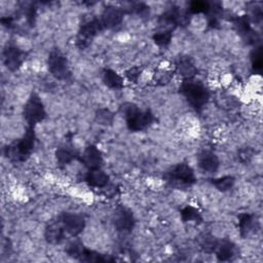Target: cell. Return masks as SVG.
I'll return each instance as SVG.
<instances>
[{
  "label": "cell",
  "mask_w": 263,
  "mask_h": 263,
  "mask_svg": "<svg viewBox=\"0 0 263 263\" xmlns=\"http://www.w3.org/2000/svg\"><path fill=\"white\" fill-rule=\"evenodd\" d=\"M55 157L58 162L61 165H64L71 162L73 159H75L77 157V152L73 146L64 144L57 149Z\"/></svg>",
  "instance_id": "obj_20"
},
{
  "label": "cell",
  "mask_w": 263,
  "mask_h": 263,
  "mask_svg": "<svg viewBox=\"0 0 263 263\" xmlns=\"http://www.w3.org/2000/svg\"><path fill=\"white\" fill-rule=\"evenodd\" d=\"M84 248H85V247L81 243V241H79L78 239H75V240L70 241V242L67 245L65 251H66V253H67L70 257H73V258L79 260V258H80V256H81V254H82Z\"/></svg>",
  "instance_id": "obj_26"
},
{
  "label": "cell",
  "mask_w": 263,
  "mask_h": 263,
  "mask_svg": "<svg viewBox=\"0 0 263 263\" xmlns=\"http://www.w3.org/2000/svg\"><path fill=\"white\" fill-rule=\"evenodd\" d=\"M27 53L15 45H6L3 49V61L6 68L10 71H16L26 60Z\"/></svg>",
  "instance_id": "obj_9"
},
{
  "label": "cell",
  "mask_w": 263,
  "mask_h": 263,
  "mask_svg": "<svg viewBox=\"0 0 263 263\" xmlns=\"http://www.w3.org/2000/svg\"><path fill=\"white\" fill-rule=\"evenodd\" d=\"M238 228L240 235L242 237H248L249 235L257 232L259 229V222L254 215L241 213L238 216Z\"/></svg>",
  "instance_id": "obj_13"
},
{
  "label": "cell",
  "mask_w": 263,
  "mask_h": 263,
  "mask_svg": "<svg viewBox=\"0 0 263 263\" xmlns=\"http://www.w3.org/2000/svg\"><path fill=\"white\" fill-rule=\"evenodd\" d=\"M142 70L139 67H132L125 71V77L127 78L128 81L133 83H137L140 76H141Z\"/></svg>",
  "instance_id": "obj_32"
},
{
  "label": "cell",
  "mask_w": 263,
  "mask_h": 263,
  "mask_svg": "<svg viewBox=\"0 0 263 263\" xmlns=\"http://www.w3.org/2000/svg\"><path fill=\"white\" fill-rule=\"evenodd\" d=\"M165 179L175 187L186 188L195 183L194 171L186 163H178L165 174Z\"/></svg>",
  "instance_id": "obj_5"
},
{
  "label": "cell",
  "mask_w": 263,
  "mask_h": 263,
  "mask_svg": "<svg viewBox=\"0 0 263 263\" xmlns=\"http://www.w3.org/2000/svg\"><path fill=\"white\" fill-rule=\"evenodd\" d=\"M80 161L88 170L99 168L103 163V156L101 151L93 145L87 146L79 156Z\"/></svg>",
  "instance_id": "obj_11"
},
{
  "label": "cell",
  "mask_w": 263,
  "mask_h": 263,
  "mask_svg": "<svg viewBox=\"0 0 263 263\" xmlns=\"http://www.w3.org/2000/svg\"><path fill=\"white\" fill-rule=\"evenodd\" d=\"M122 20H123V10L119 7H114V6H109L105 8L100 18L104 29L115 28L121 24Z\"/></svg>",
  "instance_id": "obj_12"
},
{
  "label": "cell",
  "mask_w": 263,
  "mask_h": 263,
  "mask_svg": "<svg viewBox=\"0 0 263 263\" xmlns=\"http://www.w3.org/2000/svg\"><path fill=\"white\" fill-rule=\"evenodd\" d=\"M234 178L231 176H224L213 180V185L220 191L225 192L230 190L234 185Z\"/></svg>",
  "instance_id": "obj_25"
},
{
  "label": "cell",
  "mask_w": 263,
  "mask_h": 263,
  "mask_svg": "<svg viewBox=\"0 0 263 263\" xmlns=\"http://www.w3.org/2000/svg\"><path fill=\"white\" fill-rule=\"evenodd\" d=\"M218 241L219 240L215 236H213L212 234H209V233H202L198 237V243H199L201 250L206 253H214L217 248Z\"/></svg>",
  "instance_id": "obj_22"
},
{
  "label": "cell",
  "mask_w": 263,
  "mask_h": 263,
  "mask_svg": "<svg viewBox=\"0 0 263 263\" xmlns=\"http://www.w3.org/2000/svg\"><path fill=\"white\" fill-rule=\"evenodd\" d=\"M104 29L100 18H93L91 21L86 22L85 24L81 25L78 34H77V38H76V44L79 48L83 49L85 47H87L92 38L100 33L102 30Z\"/></svg>",
  "instance_id": "obj_7"
},
{
  "label": "cell",
  "mask_w": 263,
  "mask_h": 263,
  "mask_svg": "<svg viewBox=\"0 0 263 263\" xmlns=\"http://www.w3.org/2000/svg\"><path fill=\"white\" fill-rule=\"evenodd\" d=\"M237 155H238V158H239V160H240L241 162L247 163V162H249V161L252 159V157H253V155H254V152H253L252 148H250V147H245V148H241V149L238 151Z\"/></svg>",
  "instance_id": "obj_33"
},
{
  "label": "cell",
  "mask_w": 263,
  "mask_h": 263,
  "mask_svg": "<svg viewBox=\"0 0 263 263\" xmlns=\"http://www.w3.org/2000/svg\"><path fill=\"white\" fill-rule=\"evenodd\" d=\"M181 218L184 222H196L199 223L201 222V214L200 212L192 206V205H186L181 210Z\"/></svg>",
  "instance_id": "obj_23"
},
{
  "label": "cell",
  "mask_w": 263,
  "mask_h": 263,
  "mask_svg": "<svg viewBox=\"0 0 263 263\" xmlns=\"http://www.w3.org/2000/svg\"><path fill=\"white\" fill-rule=\"evenodd\" d=\"M103 81L110 88L119 89L123 86V78L111 69H105L103 71Z\"/></svg>",
  "instance_id": "obj_21"
},
{
  "label": "cell",
  "mask_w": 263,
  "mask_h": 263,
  "mask_svg": "<svg viewBox=\"0 0 263 263\" xmlns=\"http://www.w3.org/2000/svg\"><path fill=\"white\" fill-rule=\"evenodd\" d=\"M66 230L60 220L48 224L44 231V237L47 242L51 245L61 243L65 239Z\"/></svg>",
  "instance_id": "obj_15"
},
{
  "label": "cell",
  "mask_w": 263,
  "mask_h": 263,
  "mask_svg": "<svg viewBox=\"0 0 263 263\" xmlns=\"http://www.w3.org/2000/svg\"><path fill=\"white\" fill-rule=\"evenodd\" d=\"M59 220L63 224L67 233L72 236L80 234L85 227V219L83 216L75 213H63Z\"/></svg>",
  "instance_id": "obj_8"
},
{
  "label": "cell",
  "mask_w": 263,
  "mask_h": 263,
  "mask_svg": "<svg viewBox=\"0 0 263 263\" xmlns=\"http://www.w3.org/2000/svg\"><path fill=\"white\" fill-rule=\"evenodd\" d=\"M180 92L196 111H200L210 99V92L205 85L194 77L183 79L180 85Z\"/></svg>",
  "instance_id": "obj_1"
},
{
  "label": "cell",
  "mask_w": 263,
  "mask_h": 263,
  "mask_svg": "<svg viewBox=\"0 0 263 263\" xmlns=\"http://www.w3.org/2000/svg\"><path fill=\"white\" fill-rule=\"evenodd\" d=\"M46 116L44 106L39 96L33 92L24 106V117L30 126L42 121Z\"/></svg>",
  "instance_id": "obj_6"
},
{
  "label": "cell",
  "mask_w": 263,
  "mask_h": 263,
  "mask_svg": "<svg viewBox=\"0 0 263 263\" xmlns=\"http://www.w3.org/2000/svg\"><path fill=\"white\" fill-rule=\"evenodd\" d=\"M120 111L126 121V125L132 132H141L148 128L155 120L150 110L141 111L134 103H124Z\"/></svg>",
  "instance_id": "obj_2"
},
{
  "label": "cell",
  "mask_w": 263,
  "mask_h": 263,
  "mask_svg": "<svg viewBox=\"0 0 263 263\" xmlns=\"http://www.w3.org/2000/svg\"><path fill=\"white\" fill-rule=\"evenodd\" d=\"M215 253L219 261H229L235 257L236 248L235 245L230 240L223 239L218 241Z\"/></svg>",
  "instance_id": "obj_18"
},
{
  "label": "cell",
  "mask_w": 263,
  "mask_h": 263,
  "mask_svg": "<svg viewBox=\"0 0 263 263\" xmlns=\"http://www.w3.org/2000/svg\"><path fill=\"white\" fill-rule=\"evenodd\" d=\"M113 223L118 231L129 232L135 226V218L130 210L125 206H120L114 212Z\"/></svg>",
  "instance_id": "obj_10"
},
{
  "label": "cell",
  "mask_w": 263,
  "mask_h": 263,
  "mask_svg": "<svg viewBox=\"0 0 263 263\" xmlns=\"http://www.w3.org/2000/svg\"><path fill=\"white\" fill-rule=\"evenodd\" d=\"M173 75L174 74L166 69H157L153 74V80L157 84L164 85L172 80Z\"/></svg>",
  "instance_id": "obj_27"
},
{
  "label": "cell",
  "mask_w": 263,
  "mask_h": 263,
  "mask_svg": "<svg viewBox=\"0 0 263 263\" xmlns=\"http://www.w3.org/2000/svg\"><path fill=\"white\" fill-rule=\"evenodd\" d=\"M80 261H84V262H108V261H113L112 258H109L108 256H104L98 252L88 250L86 248H84L80 258Z\"/></svg>",
  "instance_id": "obj_24"
},
{
  "label": "cell",
  "mask_w": 263,
  "mask_h": 263,
  "mask_svg": "<svg viewBox=\"0 0 263 263\" xmlns=\"http://www.w3.org/2000/svg\"><path fill=\"white\" fill-rule=\"evenodd\" d=\"M210 6V2L206 1H192L189 5L188 12L189 13H199V12H206Z\"/></svg>",
  "instance_id": "obj_31"
},
{
  "label": "cell",
  "mask_w": 263,
  "mask_h": 263,
  "mask_svg": "<svg viewBox=\"0 0 263 263\" xmlns=\"http://www.w3.org/2000/svg\"><path fill=\"white\" fill-rule=\"evenodd\" d=\"M35 133L33 126H30L25 135L16 142L5 148V155L12 161H25L32 153L35 146Z\"/></svg>",
  "instance_id": "obj_3"
},
{
  "label": "cell",
  "mask_w": 263,
  "mask_h": 263,
  "mask_svg": "<svg viewBox=\"0 0 263 263\" xmlns=\"http://www.w3.org/2000/svg\"><path fill=\"white\" fill-rule=\"evenodd\" d=\"M251 62H252V68L254 72L260 73L262 70L263 65V59H262V48L261 46L255 47L251 54Z\"/></svg>",
  "instance_id": "obj_29"
},
{
  "label": "cell",
  "mask_w": 263,
  "mask_h": 263,
  "mask_svg": "<svg viewBox=\"0 0 263 263\" xmlns=\"http://www.w3.org/2000/svg\"><path fill=\"white\" fill-rule=\"evenodd\" d=\"M85 181L89 186L102 189L109 184V176L104 171H102L101 167L92 168L88 170L86 173Z\"/></svg>",
  "instance_id": "obj_17"
},
{
  "label": "cell",
  "mask_w": 263,
  "mask_h": 263,
  "mask_svg": "<svg viewBox=\"0 0 263 263\" xmlns=\"http://www.w3.org/2000/svg\"><path fill=\"white\" fill-rule=\"evenodd\" d=\"M234 27L236 29V31L248 41L251 42H256L257 39V35L256 33H254V31L252 30L249 20L246 16H236L233 21Z\"/></svg>",
  "instance_id": "obj_19"
},
{
  "label": "cell",
  "mask_w": 263,
  "mask_h": 263,
  "mask_svg": "<svg viewBox=\"0 0 263 263\" xmlns=\"http://www.w3.org/2000/svg\"><path fill=\"white\" fill-rule=\"evenodd\" d=\"M172 37V31H158L153 35V40L159 46H166L171 43Z\"/></svg>",
  "instance_id": "obj_30"
},
{
  "label": "cell",
  "mask_w": 263,
  "mask_h": 263,
  "mask_svg": "<svg viewBox=\"0 0 263 263\" xmlns=\"http://www.w3.org/2000/svg\"><path fill=\"white\" fill-rule=\"evenodd\" d=\"M113 113L108 109H99L95 116L96 121L102 125H110L113 122Z\"/></svg>",
  "instance_id": "obj_28"
},
{
  "label": "cell",
  "mask_w": 263,
  "mask_h": 263,
  "mask_svg": "<svg viewBox=\"0 0 263 263\" xmlns=\"http://www.w3.org/2000/svg\"><path fill=\"white\" fill-rule=\"evenodd\" d=\"M47 67L50 74L59 80H68L71 77V71L67 57L59 49H52L47 59Z\"/></svg>",
  "instance_id": "obj_4"
},
{
  "label": "cell",
  "mask_w": 263,
  "mask_h": 263,
  "mask_svg": "<svg viewBox=\"0 0 263 263\" xmlns=\"http://www.w3.org/2000/svg\"><path fill=\"white\" fill-rule=\"evenodd\" d=\"M197 163L199 167L206 173H215L219 167V158L218 156L210 151L203 150L197 156Z\"/></svg>",
  "instance_id": "obj_14"
},
{
  "label": "cell",
  "mask_w": 263,
  "mask_h": 263,
  "mask_svg": "<svg viewBox=\"0 0 263 263\" xmlns=\"http://www.w3.org/2000/svg\"><path fill=\"white\" fill-rule=\"evenodd\" d=\"M176 72L184 79L192 78L197 73V68L190 57H180L176 62Z\"/></svg>",
  "instance_id": "obj_16"
}]
</instances>
